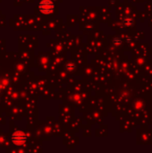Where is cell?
<instances>
[{
	"mask_svg": "<svg viewBox=\"0 0 152 153\" xmlns=\"http://www.w3.org/2000/svg\"><path fill=\"white\" fill-rule=\"evenodd\" d=\"M54 7H55L54 3L52 1H50V0H42L39 5V11L41 13L46 14V15L52 13L54 10Z\"/></svg>",
	"mask_w": 152,
	"mask_h": 153,
	"instance_id": "obj_1",
	"label": "cell"
},
{
	"mask_svg": "<svg viewBox=\"0 0 152 153\" xmlns=\"http://www.w3.org/2000/svg\"><path fill=\"white\" fill-rule=\"evenodd\" d=\"M12 138H13L14 143L17 145H21V144L24 143L26 141V135L23 132H15L13 134Z\"/></svg>",
	"mask_w": 152,
	"mask_h": 153,
	"instance_id": "obj_2",
	"label": "cell"
},
{
	"mask_svg": "<svg viewBox=\"0 0 152 153\" xmlns=\"http://www.w3.org/2000/svg\"><path fill=\"white\" fill-rule=\"evenodd\" d=\"M124 24L125 26H132L133 24V20L130 17H127V18H124Z\"/></svg>",
	"mask_w": 152,
	"mask_h": 153,
	"instance_id": "obj_3",
	"label": "cell"
},
{
	"mask_svg": "<svg viewBox=\"0 0 152 153\" xmlns=\"http://www.w3.org/2000/svg\"><path fill=\"white\" fill-rule=\"evenodd\" d=\"M114 43H115V44H120L121 40L118 39H114Z\"/></svg>",
	"mask_w": 152,
	"mask_h": 153,
	"instance_id": "obj_4",
	"label": "cell"
}]
</instances>
